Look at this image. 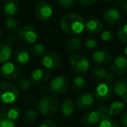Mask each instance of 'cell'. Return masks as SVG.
I'll use <instances>...</instances> for the list:
<instances>
[{"label": "cell", "mask_w": 127, "mask_h": 127, "mask_svg": "<svg viewBox=\"0 0 127 127\" xmlns=\"http://www.w3.org/2000/svg\"><path fill=\"white\" fill-rule=\"evenodd\" d=\"M98 127H119L118 125L112 120L111 118H107V119H103L99 123Z\"/></svg>", "instance_id": "e575fe53"}, {"label": "cell", "mask_w": 127, "mask_h": 127, "mask_svg": "<svg viewBox=\"0 0 127 127\" xmlns=\"http://www.w3.org/2000/svg\"><path fill=\"white\" fill-rule=\"evenodd\" d=\"M18 86H19V88L24 91L29 90V89L31 88V82H30V80L26 78H19L18 81Z\"/></svg>", "instance_id": "836d02e7"}, {"label": "cell", "mask_w": 127, "mask_h": 127, "mask_svg": "<svg viewBox=\"0 0 127 127\" xmlns=\"http://www.w3.org/2000/svg\"><path fill=\"white\" fill-rule=\"evenodd\" d=\"M18 37L25 44H32L37 41V33L32 25H24L18 30Z\"/></svg>", "instance_id": "52a82bcc"}, {"label": "cell", "mask_w": 127, "mask_h": 127, "mask_svg": "<svg viewBox=\"0 0 127 127\" xmlns=\"http://www.w3.org/2000/svg\"><path fill=\"white\" fill-rule=\"evenodd\" d=\"M102 1H105V2H111L112 0H102Z\"/></svg>", "instance_id": "7dc6e473"}, {"label": "cell", "mask_w": 127, "mask_h": 127, "mask_svg": "<svg viewBox=\"0 0 127 127\" xmlns=\"http://www.w3.org/2000/svg\"><path fill=\"white\" fill-rule=\"evenodd\" d=\"M3 34H4V30H3V28L1 26H0V38L2 37Z\"/></svg>", "instance_id": "ee69618b"}, {"label": "cell", "mask_w": 127, "mask_h": 127, "mask_svg": "<svg viewBox=\"0 0 127 127\" xmlns=\"http://www.w3.org/2000/svg\"><path fill=\"white\" fill-rule=\"evenodd\" d=\"M37 111L36 110L28 109L24 114V123L27 125H32L37 121Z\"/></svg>", "instance_id": "cb8c5ba5"}, {"label": "cell", "mask_w": 127, "mask_h": 127, "mask_svg": "<svg viewBox=\"0 0 127 127\" xmlns=\"http://www.w3.org/2000/svg\"><path fill=\"white\" fill-rule=\"evenodd\" d=\"M97 45V41L94 38H88L85 41V46L88 49H94Z\"/></svg>", "instance_id": "f35d334b"}, {"label": "cell", "mask_w": 127, "mask_h": 127, "mask_svg": "<svg viewBox=\"0 0 127 127\" xmlns=\"http://www.w3.org/2000/svg\"><path fill=\"white\" fill-rule=\"evenodd\" d=\"M63 64V59L58 53L54 51H49L47 54L44 55L42 59V64L45 69L56 70L58 69Z\"/></svg>", "instance_id": "ba28073f"}, {"label": "cell", "mask_w": 127, "mask_h": 127, "mask_svg": "<svg viewBox=\"0 0 127 127\" xmlns=\"http://www.w3.org/2000/svg\"><path fill=\"white\" fill-rule=\"evenodd\" d=\"M0 72L4 78L8 80H17L19 78L21 75V68L12 63V62H6L4 63L1 68H0Z\"/></svg>", "instance_id": "5b68a950"}, {"label": "cell", "mask_w": 127, "mask_h": 127, "mask_svg": "<svg viewBox=\"0 0 127 127\" xmlns=\"http://www.w3.org/2000/svg\"><path fill=\"white\" fill-rule=\"evenodd\" d=\"M101 40L104 41V42H108V41L111 40L113 38V33L109 30L104 31V32L101 33Z\"/></svg>", "instance_id": "d590c367"}, {"label": "cell", "mask_w": 127, "mask_h": 127, "mask_svg": "<svg viewBox=\"0 0 127 127\" xmlns=\"http://www.w3.org/2000/svg\"><path fill=\"white\" fill-rule=\"evenodd\" d=\"M39 127H58L57 124L55 123V121H53L52 119H45L44 121H42V123L39 125Z\"/></svg>", "instance_id": "74e56055"}, {"label": "cell", "mask_w": 127, "mask_h": 127, "mask_svg": "<svg viewBox=\"0 0 127 127\" xmlns=\"http://www.w3.org/2000/svg\"><path fill=\"white\" fill-rule=\"evenodd\" d=\"M111 71L116 76H121L127 72V58L118 56L113 60L111 65Z\"/></svg>", "instance_id": "30bf717a"}, {"label": "cell", "mask_w": 127, "mask_h": 127, "mask_svg": "<svg viewBox=\"0 0 127 127\" xmlns=\"http://www.w3.org/2000/svg\"><path fill=\"white\" fill-rule=\"evenodd\" d=\"M113 92L118 97L121 98L125 104H127V79L120 78L114 83Z\"/></svg>", "instance_id": "4fadbf2b"}, {"label": "cell", "mask_w": 127, "mask_h": 127, "mask_svg": "<svg viewBox=\"0 0 127 127\" xmlns=\"http://www.w3.org/2000/svg\"><path fill=\"white\" fill-rule=\"evenodd\" d=\"M32 81L36 85H41L44 84L49 80L50 78V72L46 69L43 68H37L32 73Z\"/></svg>", "instance_id": "5bb4252c"}, {"label": "cell", "mask_w": 127, "mask_h": 127, "mask_svg": "<svg viewBox=\"0 0 127 127\" xmlns=\"http://www.w3.org/2000/svg\"><path fill=\"white\" fill-rule=\"evenodd\" d=\"M111 88L109 84L102 82L97 86L95 90V95L101 102H107L111 97Z\"/></svg>", "instance_id": "8fae6325"}, {"label": "cell", "mask_w": 127, "mask_h": 127, "mask_svg": "<svg viewBox=\"0 0 127 127\" xmlns=\"http://www.w3.org/2000/svg\"><path fill=\"white\" fill-rule=\"evenodd\" d=\"M12 48L9 44H0V63H6L12 56Z\"/></svg>", "instance_id": "7402d4cb"}, {"label": "cell", "mask_w": 127, "mask_h": 127, "mask_svg": "<svg viewBox=\"0 0 127 127\" xmlns=\"http://www.w3.org/2000/svg\"><path fill=\"white\" fill-rule=\"evenodd\" d=\"M118 37L121 42L127 43V24H125L118 28Z\"/></svg>", "instance_id": "4dcf8cb0"}, {"label": "cell", "mask_w": 127, "mask_h": 127, "mask_svg": "<svg viewBox=\"0 0 127 127\" xmlns=\"http://www.w3.org/2000/svg\"><path fill=\"white\" fill-rule=\"evenodd\" d=\"M125 11H126V13H127V2H126V4H125Z\"/></svg>", "instance_id": "bcb514c9"}, {"label": "cell", "mask_w": 127, "mask_h": 127, "mask_svg": "<svg viewBox=\"0 0 127 127\" xmlns=\"http://www.w3.org/2000/svg\"><path fill=\"white\" fill-rule=\"evenodd\" d=\"M94 97L91 93H84L76 100V105L81 110H88L93 105Z\"/></svg>", "instance_id": "2e32d148"}, {"label": "cell", "mask_w": 127, "mask_h": 127, "mask_svg": "<svg viewBox=\"0 0 127 127\" xmlns=\"http://www.w3.org/2000/svg\"><path fill=\"white\" fill-rule=\"evenodd\" d=\"M70 64L71 69L77 73H85L90 69V61L86 57L80 54H74L70 58Z\"/></svg>", "instance_id": "277c9868"}, {"label": "cell", "mask_w": 127, "mask_h": 127, "mask_svg": "<svg viewBox=\"0 0 127 127\" xmlns=\"http://www.w3.org/2000/svg\"><path fill=\"white\" fill-rule=\"evenodd\" d=\"M57 4L62 9H70L75 4V0H56Z\"/></svg>", "instance_id": "d6a6232c"}, {"label": "cell", "mask_w": 127, "mask_h": 127, "mask_svg": "<svg viewBox=\"0 0 127 127\" xmlns=\"http://www.w3.org/2000/svg\"><path fill=\"white\" fill-rule=\"evenodd\" d=\"M78 1L84 7H90L97 2V0H78Z\"/></svg>", "instance_id": "60d3db41"}, {"label": "cell", "mask_w": 127, "mask_h": 127, "mask_svg": "<svg viewBox=\"0 0 127 127\" xmlns=\"http://www.w3.org/2000/svg\"><path fill=\"white\" fill-rule=\"evenodd\" d=\"M53 6L47 1H41L37 4L35 9L36 16L41 21L48 20L53 14Z\"/></svg>", "instance_id": "9c48e42d"}, {"label": "cell", "mask_w": 127, "mask_h": 127, "mask_svg": "<svg viewBox=\"0 0 127 127\" xmlns=\"http://www.w3.org/2000/svg\"><path fill=\"white\" fill-rule=\"evenodd\" d=\"M14 58L18 64L25 65L30 62L31 56L27 50L24 49V48H19L14 52Z\"/></svg>", "instance_id": "ffe728a7"}, {"label": "cell", "mask_w": 127, "mask_h": 127, "mask_svg": "<svg viewBox=\"0 0 127 127\" xmlns=\"http://www.w3.org/2000/svg\"><path fill=\"white\" fill-rule=\"evenodd\" d=\"M59 101L53 96H47L42 98L37 104L38 112L44 117H51L58 111Z\"/></svg>", "instance_id": "3957f363"}, {"label": "cell", "mask_w": 127, "mask_h": 127, "mask_svg": "<svg viewBox=\"0 0 127 127\" xmlns=\"http://www.w3.org/2000/svg\"><path fill=\"white\" fill-rule=\"evenodd\" d=\"M121 124L123 127H127V111H125L121 117Z\"/></svg>", "instance_id": "7bdbcfd3"}, {"label": "cell", "mask_w": 127, "mask_h": 127, "mask_svg": "<svg viewBox=\"0 0 127 127\" xmlns=\"http://www.w3.org/2000/svg\"><path fill=\"white\" fill-rule=\"evenodd\" d=\"M103 18H104V21L108 25H118L122 20V14L118 9L110 8V9H107L104 12Z\"/></svg>", "instance_id": "7c38bea8"}, {"label": "cell", "mask_w": 127, "mask_h": 127, "mask_svg": "<svg viewBox=\"0 0 127 127\" xmlns=\"http://www.w3.org/2000/svg\"><path fill=\"white\" fill-rule=\"evenodd\" d=\"M72 84H73L74 89H76V90H81V89H83L84 87L85 86L86 81H85V78H83V77H81V76H78L74 78Z\"/></svg>", "instance_id": "f546056e"}, {"label": "cell", "mask_w": 127, "mask_h": 127, "mask_svg": "<svg viewBox=\"0 0 127 127\" xmlns=\"http://www.w3.org/2000/svg\"><path fill=\"white\" fill-rule=\"evenodd\" d=\"M4 26H5L6 30L9 31L10 32H14L19 30V22L16 18L10 17L4 22Z\"/></svg>", "instance_id": "83f0119b"}, {"label": "cell", "mask_w": 127, "mask_h": 127, "mask_svg": "<svg viewBox=\"0 0 127 127\" xmlns=\"http://www.w3.org/2000/svg\"><path fill=\"white\" fill-rule=\"evenodd\" d=\"M0 127H16V125L12 120L3 118V119H0Z\"/></svg>", "instance_id": "8d00e7d4"}, {"label": "cell", "mask_w": 127, "mask_h": 127, "mask_svg": "<svg viewBox=\"0 0 127 127\" xmlns=\"http://www.w3.org/2000/svg\"><path fill=\"white\" fill-rule=\"evenodd\" d=\"M17 42H18V37H17V36L14 35V34H11V35L8 36V37L6 38V43H7V44H9V45H11V46L15 45V44H17Z\"/></svg>", "instance_id": "ab89813d"}, {"label": "cell", "mask_w": 127, "mask_h": 127, "mask_svg": "<svg viewBox=\"0 0 127 127\" xmlns=\"http://www.w3.org/2000/svg\"><path fill=\"white\" fill-rule=\"evenodd\" d=\"M114 76H115V75L113 74L112 72L108 73L107 76H106L105 80H104V82H105V83H107V84H109V85L112 84L113 82H114V79H115V78H114Z\"/></svg>", "instance_id": "b9f144b4"}, {"label": "cell", "mask_w": 127, "mask_h": 127, "mask_svg": "<svg viewBox=\"0 0 127 127\" xmlns=\"http://www.w3.org/2000/svg\"><path fill=\"white\" fill-rule=\"evenodd\" d=\"M125 108V104L123 101H114L108 107L110 116H117V115L120 114V113H122L124 111Z\"/></svg>", "instance_id": "603a6c76"}, {"label": "cell", "mask_w": 127, "mask_h": 127, "mask_svg": "<svg viewBox=\"0 0 127 127\" xmlns=\"http://www.w3.org/2000/svg\"><path fill=\"white\" fill-rule=\"evenodd\" d=\"M97 112L99 113V116H100L101 120L103 119H107V118H111L109 113V109L108 107H106L105 105H103V104H97Z\"/></svg>", "instance_id": "f1b7e54d"}, {"label": "cell", "mask_w": 127, "mask_h": 127, "mask_svg": "<svg viewBox=\"0 0 127 127\" xmlns=\"http://www.w3.org/2000/svg\"><path fill=\"white\" fill-rule=\"evenodd\" d=\"M60 26L64 32L69 35H79L85 29V22L83 18L76 13H68L61 18Z\"/></svg>", "instance_id": "6da1fadb"}, {"label": "cell", "mask_w": 127, "mask_h": 127, "mask_svg": "<svg viewBox=\"0 0 127 127\" xmlns=\"http://www.w3.org/2000/svg\"><path fill=\"white\" fill-rule=\"evenodd\" d=\"M100 116L97 111H90L82 118V123L87 126L95 125L100 121Z\"/></svg>", "instance_id": "ac0fdd59"}, {"label": "cell", "mask_w": 127, "mask_h": 127, "mask_svg": "<svg viewBox=\"0 0 127 127\" xmlns=\"http://www.w3.org/2000/svg\"><path fill=\"white\" fill-rule=\"evenodd\" d=\"M85 29L89 33H99L103 30V24L97 18H91L85 23Z\"/></svg>", "instance_id": "d6986e66"}, {"label": "cell", "mask_w": 127, "mask_h": 127, "mask_svg": "<svg viewBox=\"0 0 127 127\" xmlns=\"http://www.w3.org/2000/svg\"><path fill=\"white\" fill-rule=\"evenodd\" d=\"M45 46L43 44H41V43H37V44H34V46L32 47V52L37 57L44 55L45 53Z\"/></svg>", "instance_id": "1f68e13d"}, {"label": "cell", "mask_w": 127, "mask_h": 127, "mask_svg": "<svg viewBox=\"0 0 127 127\" xmlns=\"http://www.w3.org/2000/svg\"><path fill=\"white\" fill-rule=\"evenodd\" d=\"M124 53H125V57L127 58V45L125 47V49H124Z\"/></svg>", "instance_id": "f6af8a7d"}, {"label": "cell", "mask_w": 127, "mask_h": 127, "mask_svg": "<svg viewBox=\"0 0 127 127\" xmlns=\"http://www.w3.org/2000/svg\"><path fill=\"white\" fill-rule=\"evenodd\" d=\"M21 114V109L18 106H11L6 108V118L10 120H17Z\"/></svg>", "instance_id": "4316f807"}, {"label": "cell", "mask_w": 127, "mask_h": 127, "mask_svg": "<svg viewBox=\"0 0 127 127\" xmlns=\"http://www.w3.org/2000/svg\"><path fill=\"white\" fill-rule=\"evenodd\" d=\"M19 97L18 88L10 81L0 82V102L4 104H11Z\"/></svg>", "instance_id": "7a4b0ae2"}, {"label": "cell", "mask_w": 127, "mask_h": 127, "mask_svg": "<svg viewBox=\"0 0 127 127\" xmlns=\"http://www.w3.org/2000/svg\"><path fill=\"white\" fill-rule=\"evenodd\" d=\"M20 10V4L18 0H6L3 7L4 15L8 17L15 16Z\"/></svg>", "instance_id": "e0dca14e"}, {"label": "cell", "mask_w": 127, "mask_h": 127, "mask_svg": "<svg viewBox=\"0 0 127 127\" xmlns=\"http://www.w3.org/2000/svg\"><path fill=\"white\" fill-rule=\"evenodd\" d=\"M69 88V80L65 76L59 75L53 78L50 83V89L56 95H63Z\"/></svg>", "instance_id": "8992f818"}, {"label": "cell", "mask_w": 127, "mask_h": 127, "mask_svg": "<svg viewBox=\"0 0 127 127\" xmlns=\"http://www.w3.org/2000/svg\"><path fill=\"white\" fill-rule=\"evenodd\" d=\"M82 48V40L79 37H71L67 42V49L70 52H77Z\"/></svg>", "instance_id": "d4e9b609"}, {"label": "cell", "mask_w": 127, "mask_h": 127, "mask_svg": "<svg viewBox=\"0 0 127 127\" xmlns=\"http://www.w3.org/2000/svg\"><path fill=\"white\" fill-rule=\"evenodd\" d=\"M92 59L97 64H107L112 58V53L106 49H101L94 51L92 56Z\"/></svg>", "instance_id": "9a60e30c"}, {"label": "cell", "mask_w": 127, "mask_h": 127, "mask_svg": "<svg viewBox=\"0 0 127 127\" xmlns=\"http://www.w3.org/2000/svg\"><path fill=\"white\" fill-rule=\"evenodd\" d=\"M76 111V104L71 99H66L64 101L61 106V112L64 117H70L74 114Z\"/></svg>", "instance_id": "44dd1931"}, {"label": "cell", "mask_w": 127, "mask_h": 127, "mask_svg": "<svg viewBox=\"0 0 127 127\" xmlns=\"http://www.w3.org/2000/svg\"><path fill=\"white\" fill-rule=\"evenodd\" d=\"M107 74L108 72L106 71V70L101 66H96L92 71V75L93 76V78L97 80H99V81H102V80L104 81Z\"/></svg>", "instance_id": "484cf974"}]
</instances>
